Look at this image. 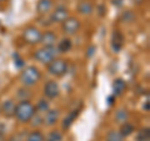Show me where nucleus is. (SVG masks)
Wrapping results in <instances>:
<instances>
[{
  "label": "nucleus",
  "mask_w": 150,
  "mask_h": 141,
  "mask_svg": "<svg viewBox=\"0 0 150 141\" xmlns=\"http://www.w3.org/2000/svg\"><path fill=\"white\" fill-rule=\"evenodd\" d=\"M35 106L31 104L29 100L26 101H19L16 106H15V114L14 116H16V119L19 123L25 124L29 123L30 119L33 117V115L35 114Z\"/></svg>",
  "instance_id": "f257e3e1"
},
{
  "label": "nucleus",
  "mask_w": 150,
  "mask_h": 141,
  "mask_svg": "<svg viewBox=\"0 0 150 141\" xmlns=\"http://www.w3.org/2000/svg\"><path fill=\"white\" fill-rule=\"evenodd\" d=\"M59 55V51L55 46H44L43 49H39L35 51L34 58L38 60L39 63L48 65L53 61L54 59H56V56Z\"/></svg>",
  "instance_id": "f03ea898"
},
{
  "label": "nucleus",
  "mask_w": 150,
  "mask_h": 141,
  "mask_svg": "<svg viewBox=\"0 0 150 141\" xmlns=\"http://www.w3.org/2000/svg\"><path fill=\"white\" fill-rule=\"evenodd\" d=\"M41 78L40 71L35 66H28L20 74V81L25 86H33L39 81Z\"/></svg>",
  "instance_id": "7ed1b4c3"
},
{
  "label": "nucleus",
  "mask_w": 150,
  "mask_h": 141,
  "mask_svg": "<svg viewBox=\"0 0 150 141\" xmlns=\"http://www.w3.org/2000/svg\"><path fill=\"white\" fill-rule=\"evenodd\" d=\"M69 65L67 63V60L64 59H54L50 64H48V71L54 75V76H63L67 74Z\"/></svg>",
  "instance_id": "20e7f679"
},
{
  "label": "nucleus",
  "mask_w": 150,
  "mask_h": 141,
  "mask_svg": "<svg viewBox=\"0 0 150 141\" xmlns=\"http://www.w3.org/2000/svg\"><path fill=\"white\" fill-rule=\"evenodd\" d=\"M23 37H24L25 43L30 44V45H36V44L40 43L41 31L35 26H29L24 30V32H23Z\"/></svg>",
  "instance_id": "39448f33"
},
{
  "label": "nucleus",
  "mask_w": 150,
  "mask_h": 141,
  "mask_svg": "<svg viewBox=\"0 0 150 141\" xmlns=\"http://www.w3.org/2000/svg\"><path fill=\"white\" fill-rule=\"evenodd\" d=\"M62 24H63V31L68 35H75L80 30V26H81L80 21L76 18H70V16Z\"/></svg>",
  "instance_id": "423d86ee"
},
{
  "label": "nucleus",
  "mask_w": 150,
  "mask_h": 141,
  "mask_svg": "<svg viewBox=\"0 0 150 141\" xmlns=\"http://www.w3.org/2000/svg\"><path fill=\"white\" fill-rule=\"evenodd\" d=\"M69 18V10L67 6L60 5L55 8V10L51 13L50 15V21L51 23H64Z\"/></svg>",
  "instance_id": "0eeeda50"
},
{
  "label": "nucleus",
  "mask_w": 150,
  "mask_h": 141,
  "mask_svg": "<svg viewBox=\"0 0 150 141\" xmlns=\"http://www.w3.org/2000/svg\"><path fill=\"white\" fill-rule=\"evenodd\" d=\"M59 94H60L59 84L55 80H49L44 86V95L48 99H55L59 96Z\"/></svg>",
  "instance_id": "6e6552de"
},
{
  "label": "nucleus",
  "mask_w": 150,
  "mask_h": 141,
  "mask_svg": "<svg viewBox=\"0 0 150 141\" xmlns=\"http://www.w3.org/2000/svg\"><path fill=\"white\" fill-rule=\"evenodd\" d=\"M60 117V110L58 109H49L48 111L45 112V115L43 117V123L46 126H53L58 123Z\"/></svg>",
  "instance_id": "1a4fd4ad"
},
{
  "label": "nucleus",
  "mask_w": 150,
  "mask_h": 141,
  "mask_svg": "<svg viewBox=\"0 0 150 141\" xmlns=\"http://www.w3.org/2000/svg\"><path fill=\"white\" fill-rule=\"evenodd\" d=\"M123 44H124V36L123 34L119 31V30H115L114 34H112V41H111V46H112V50L115 53H119L123 48Z\"/></svg>",
  "instance_id": "9d476101"
},
{
  "label": "nucleus",
  "mask_w": 150,
  "mask_h": 141,
  "mask_svg": "<svg viewBox=\"0 0 150 141\" xmlns=\"http://www.w3.org/2000/svg\"><path fill=\"white\" fill-rule=\"evenodd\" d=\"M56 41H58V37L53 31H46L44 34H41L40 43L44 46H55Z\"/></svg>",
  "instance_id": "9b49d317"
},
{
  "label": "nucleus",
  "mask_w": 150,
  "mask_h": 141,
  "mask_svg": "<svg viewBox=\"0 0 150 141\" xmlns=\"http://www.w3.org/2000/svg\"><path fill=\"white\" fill-rule=\"evenodd\" d=\"M15 102H14L13 100H6L3 102L1 105V112L5 116L8 117H11L14 116V114H15Z\"/></svg>",
  "instance_id": "f8f14e48"
},
{
  "label": "nucleus",
  "mask_w": 150,
  "mask_h": 141,
  "mask_svg": "<svg viewBox=\"0 0 150 141\" xmlns=\"http://www.w3.org/2000/svg\"><path fill=\"white\" fill-rule=\"evenodd\" d=\"M126 90V84L123 79H116L114 82H112V92H114V96H120L123 95Z\"/></svg>",
  "instance_id": "ddd939ff"
},
{
  "label": "nucleus",
  "mask_w": 150,
  "mask_h": 141,
  "mask_svg": "<svg viewBox=\"0 0 150 141\" xmlns=\"http://www.w3.org/2000/svg\"><path fill=\"white\" fill-rule=\"evenodd\" d=\"M51 8H53V1L51 0H39L36 5V10L41 15H45V14H48L51 10Z\"/></svg>",
  "instance_id": "4468645a"
},
{
  "label": "nucleus",
  "mask_w": 150,
  "mask_h": 141,
  "mask_svg": "<svg viewBox=\"0 0 150 141\" xmlns=\"http://www.w3.org/2000/svg\"><path fill=\"white\" fill-rule=\"evenodd\" d=\"M78 11L80 13L81 15H90V14L94 13V5L90 1L83 0V1H80L78 5Z\"/></svg>",
  "instance_id": "2eb2a0df"
},
{
  "label": "nucleus",
  "mask_w": 150,
  "mask_h": 141,
  "mask_svg": "<svg viewBox=\"0 0 150 141\" xmlns=\"http://www.w3.org/2000/svg\"><path fill=\"white\" fill-rule=\"evenodd\" d=\"M79 112H80V110H73V111H70V112H69L68 116L63 120V129H64V130H68L70 126L73 125L74 120L76 119L78 115H79Z\"/></svg>",
  "instance_id": "dca6fc26"
},
{
  "label": "nucleus",
  "mask_w": 150,
  "mask_h": 141,
  "mask_svg": "<svg viewBox=\"0 0 150 141\" xmlns=\"http://www.w3.org/2000/svg\"><path fill=\"white\" fill-rule=\"evenodd\" d=\"M71 46H73L71 40H70L69 37H64L63 40L59 41V44H58V46H56V49H58L59 54H64V53H68V51L71 50Z\"/></svg>",
  "instance_id": "f3484780"
},
{
  "label": "nucleus",
  "mask_w": 150,
  "mask_h": 141,
  "mask_svg": "<svg viewBox=\"0 0 150 141\" xmlns=\"http://www.w3.org/2000/svg\"><path fill=\"white\" fill-rule=\"evenodd\" d=\"M129 120V112L126 109H119L115 112V121L118 124H124Z\"/></svg>",
  "instance_id": "a211bd4d"
},
{
  "label": "nucleus",
  "mask_w": 150,
  "mask_h": 141,
  "mask_svg": "<svg viewBox=\"0 0 150 141\" xmlns=\"http://www.w3.org/2000/svg\"><path fill=\"white\" fill-rule=\"evenodd\" d=\"M125 137L121 135L120 131L118 130H111L108 133L106 137H105V141H124Z\"/></svg>",
  "instance_id": "6ab92c4d"
},
{
  "label": "nucleus",
  "mask_w": 150,
  "mask_h": 141,
  "mask_svg": "<svg viewBox=\"0 0 150 141\" xmlns=\"http://www.w3.org/2000/svg\"><path fill=\"white\" fill-rule=\"evenodd\" d=\"M134 130H135V128L131 124H129L128 121L126 123H124V124H121V129H120V133H121V135L124 136V137H128L129 135H131L134 133Z\"/></svg>",
  "instance_id": "aec40b11"
},
{
  "label": "nucleus",
  "mask_w": 150,
  "mask_h": 141,
  "mask_svg": "<svg viewBox=\"0 0 150 141\" xmlns=\"http://www.w3.org/2000/svg\"><path fill=\"white\" fill-rule=\"evenodd\" d=\"M150 140V131L148 128H144L142 130H139V133L137 135V141H149Z\"/></svg>",
  "instance_id": "412c9836"
},
{
  "label": "nucleus",
  "mask_w": 150,
  "mask_h": 141,
  "mask_svg": "<svg viewBox=\"0 0 150 141\" xmlns=\"http://www.w3.org/2000/svg\"><path fill=\"white\" fill-rule=\"evenodd\" d=\"M26 141H45V137L40 131H33L28 135Z\"/></svg>",
  "instance_id": "4be33fe9"
},
{
  "label": "nucleus",
  "mask_w": 150,
  "mask_h": 141,
  "mask_svg": "<svg viewBox=\"0 0 150 141\" xmlns=\"http://www.w3.org/2000/svg\"><path fill=\"white\" fill-rule=\"evenodd\" d=\"M49 110V102L45 100V99H41V100H39V102H38V105L35 106V111H39V112H45Z\"/></svg>",
  "instance_id": "5701e85b"
},
{
  "label": "nucleus",
  "mask_w": 150,
  "mask_h": 141,
  "mask_svg": "<svg viewBox=\"0 0 150 141\" xmlns=\"http://www.w3.org/2000/svg\"><path fill=\"white\" fill-rule=\"evenodd\" d=\"M46 141H63V134L58 130H54L46 136Z\"/></svg>",
  "instance_id": "b1692460"
},
{
  "label": "nucleus",
  "mask_w": 150,
  "mask_h": 141,
  "mask_svg": "<svg viewBox=\"0 0 150 141\" xmlns=\"http://www.w3.org/2000/svg\"><path fill=\"white\" fill-rule=\"evenodd\" d=\"M16 96H18V99L20 101H26V100H29V99L31 97V92L29 90H26V89H19Z\"/></svg>",
  "instance_id": "393cba45"
},
{
  "label": "nucleus",
  "mask_w": 150,
  "mask_h": 141,
  "mask_svg": "<svg viewBox=\"0 0 150 141\" xmlns=\"http://www.w3.org/2000/svg\"><path fill=\"white\" fill-rule=\"evenodd\" d=\"M30 121H31V125L34 126V128H38L39 125L44 124V123H43V117H41L40 115H38L36 112H35L34 115H33V117L30 119Z\"/></svg>",
  "instance_id": "a878e982"
},
{
  "label": "nucleus",
  "mask_w": 150,
  "mask_h": 141,
  "mask_svg": "<svg viewBox=\"0 0 150 141\" xmlns=\"http://www.w3.org/2000/svg\"><path fill=\"white\" fill-rule=\"evenodd\" d=\"M123 19H124V20L126 19V21H131V20H134V14H133V13H130V11H126V13H124ZM124 20H123V21H124Z\"/></svg>",
  "instance_id": "bb28decb"
},
{
  "label": "nucleus",
  "mask_w": 150,
  "mask_h": 141,
  "mask_svg": "<svg viewBox=\"0 0 150 141\" xmlns=\"http://www.w3.org/2000/svg\"><path fill=\"white\" fill-rule=\"evenodd\" d=\"M24 140V134H16L10 139V141H23Z\"/></svg>",
  "instance_id": "cd10ccee"
},
{
  "label": "nucleus",
  "mask_w": 150,
  "mask_h": 141,
  "mask_svg": "<svg viewBox=\"0 0 150 141\" xmlns=\"http://www.w3.org/2000/svg\"><path fill=\"white\" fill-rule=\"evenodd\" d=\"M144 110L149 111V101H146V104H144Z\"/></svg>",
  "instance_id": "c85d7f7f"
},
{
  "label": "nucleus",
  "mask_w": 150,
  "mask_h": 141,
  "mask_svg": "<svg viewBox=\"0 0 150 141\" xmlns=\"http://www.w3.org/2000/svg\"><path fill=\"white\" fill-rule=\"evenodd\" d=\"M112 99H114V96H110L109 99H108V100H109V101H108L109 104H112Z\"/></svg>",
  "instance_id": "c756f323"
},
{
  "label": "nucleus",
  "mask_w": 150,
  "mask_h": 141,
  "mask_svg": "<svg viewBox=\"0 0 150 141\" xmlns=\"http://www.w3.org/2000/svg\"><path fill=\"white\" fill-rule=\"evenodd\" d=\"M1 1H5V0H0V3H1Z\"/></svg>",
  "instance_id": "7c9ffc66"
}]
</instances>
